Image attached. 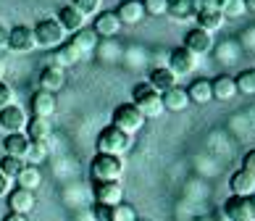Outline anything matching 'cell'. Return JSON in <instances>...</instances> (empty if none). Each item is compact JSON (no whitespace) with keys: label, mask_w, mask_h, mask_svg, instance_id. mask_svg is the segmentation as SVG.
I'll list each match as a JSON object with an SVG mask.
<instances>
[{"label":"cell","mask_w":255,"mask_h":221,"mask_svg":"<svg viewBox=\"0 0 255 221\" xmlns=\"http://www.w3.org/2000/svg\"><path fill=\"white\" fill-rule=\"evenodd\" d=\"M248 8H245V0H224V5H221V13L224 18H240Z\"/></svg>","instance_id":"34"},{"label":"cell","mask_w":255,"mask_h":221,"mask_svg":"<svg viewBox=\"0 0 255 221\" xmlns=\"http://www.w3.org/2000/svg\"><path fill=\"white\" fill-rule=\"evenodd\" d=\"M90 174L95 182H119L124 174V161L119 156H103L98 153L90 163Z\"/></svg>","instance_id":"4"},{"label":"cell","mask_w":255,"mask_h":221,"mask_svg":"<svg viewBox=\"0 0 255 221\" xmlns=\"http://www.w3.org/2000/svg\"><path fill=\"white\" fill-rule=\"evenodd\" d=\"M61 87H66V71L58 69V66H45L40 71V90L55 95Z\"/></svg>","instance_id":"13"},{"label":"cell","mask_w":255,"mask_h":221,"mask_svg":"<svg viewBox=\"0 0 255 221\" xmlns=\"http://www.w3.org/2000/svg\"><path fill=\"white\" fill-rule=\"evenodd\" d=\"M229 190L232 195H240V198H253L255 195V177L250 174V171H234L232 179H229Z\"/></svg>","instance_id":"14"},{"label":"cell","mask_w":255,"mask_h":221,"mask_svg":"<svg viewBox=\"0 0 255 221\" xmlns=\"http://www.w3.org/2000/svg\"><path fill=\"white\" fill-rule=\"evenodd\" d=\"M5 37H8V32L3 29V26H0V47H3V45H5Z\"/></svg>","instance_id":"44"},{"label":"cell","mask_w":255,"mask_h":221,"mask_svg":"<svg viewBox=\"0 0 255 221\" xmlns=\"http://www.w3.org/2000/svg\"><path fill=\"white\" fill-rule=\"evenodd\" d=\"M176 82H179V76L168 69V66H155V69L150 71V76H147V84L153 90H158V92H166V90L176 87Z\"/></svg>","instance_id":"16"},{"label":"cell","mask_w":255,"mask_h":221,"mask_svg":"<svg viewBox=\"0 0 255 221\" xmlns=\"http://www.w3.org/2000/svg\"><path fill=\"white\" fill-rule=\"evenodd\" d=\"M29 105H32V113L37 119H50L53 113H55V95H50V92H45V90H37L34 95H32V100H29Z\"/></svg>","instance_id":"15"},{"label":"cell","mask_w":255,"mask_h":221,"mask_svg":"<svg viewBox=\"0 0 255 221\" xmlns=\"http://www.w3.org/2000/svg\"><path fill=\"white\" fill-rule=\"evenodd\" d=\"M29 145H32V142L26 140V134H24V132L5 134V140H3L5 156H13V158H26V153H29Z\"/></svg>","instance_id":"20"},{"label":"cell","mask_w":255,"mask_h":221,"mask_svg":"<svg viewBox=\"0 0 255 221\" xmlns=\"http://www.w3.org/2000/svg\"><path fill=\"white\" fill-rule=\"evenodd\" d=\"M92 195H95V203L108 206V208L124 203V187H121V182H95Z\"/></svg>","instance_id":"7"},{"label":"cell","mask_w":255,"mask_h":221,"mask_svg":"<svg viewBox=\"0 0 255 221\" xmlns=\"http://www.w3.org/2000/svg\"><path fill=\"white\" fill-rule=\"evenodd\" d=\"M8 192H11V179L0 174V198H3V195H8Z\"/></svg>","instance_id":"42"},{"label":"cell","mask_w":255,"mask_h":221,"mask_svg":"<svg viewBox=\"0 0 255 221\" xmlns=\"http://www.w3.org/2000/svg\"><path fill=\"white\" fill-rule=\"evenodd\" d=\"M166 5H168V0H142L145 13H150V16H163Z\"/></svg>","instance_id":"37"},{"label":"cell","mask_w":255,"mask_h":221,"mask_svg":"<svg viewBox=\"0 0 255 221\" xmlns=\"http://www.w3.org/2000/svg\"><path fill=\"white\" fill-rule=\"evenodd\" d=\"M3 74H5V66H3V61H0V82H3Z\"/></svg>","instance_id":"47"},{"label":"cell","mask_w":255,"mask_h":221,"mask_svg":"<svg viewBox=\"0 0 255 221\" xmlns=\"http://www.w3.org/2000/svg\"><path fill=\"white\" fill-rule=\"evenodd\" d=\"M211 90H213V98L216 100H232L234 95H237V84H234V76H216L211 82Z\"/></svg>","instance_id":"22"},{"label":"cell","mask_w":255,"mask_h":221,"mask_svg":"<svg viewBox=\"0 0 255 221\" xmlns=\"http://www.w3.org/2000/svg\"><path fill=\"white\" fill-rule=\"evenodd\" d=\"M184 47H187L190 53H195V55H205V53H211V50H213V34L203 32L200 26H195V29L187 32V37H184Z\"/></svg>","instance_id":"10"},{"label":"cell","mask_w":255,"mask_h":221,"mask_svg":"<svg viewBox=\"0 0 255 221\" xmlns=\"http://www.w3.org/2000/svg\"><path fill=\"white\" fill-rule=\"evenodd\" d=\"M234 84H237V92L242 95H255V69H248L234 76Z\"/></svg>","instance_id":"31"},{"label":"cell","mask_w":255,"mask_h":221,"mask_svg":"<svg viewBox=\"0 0 255 221\" xmlns=\"http://www.w3.org/2000/svg\"><path fill=\"white\" fill-rule=\"evenodd\" d=\"M245 8H248V11H253V13H255V0H245Z\"/></svg>","instance_id":"45"},{"label":"cell","mask_w":255,"mask_h":221,"mask_svg":"<svg viewBox=\"0 0 255 221\" xmlns=\"http://www.w3.org/2000/svg\"><path fill=\"white\" fill-rule=\"evenodd\" d=\"M197 24H200V29L213 34L216 29H221L224 26V13L221 11H205V13H197Z\"/></svg>","instance_id":"27"},{"label":"cell","mask_w":255,"mask_h":221,"mask_svg":"<svg viewBox=\"0 0 255 221\" xmlns=\"http://www.w3.org/2000/svg\"><path fill=\"white\" fill-rule=\"evenodd\" d=\"M224 214H226V219H229V221H253V206H250V198H240V195L226 198Z\"/></svg>","instance_id":"9"},{"label":"cell","mask_w":255,"mask_h":221,"mask_svg":"<svg viewBox=\"0 0 255 221\" xmlns=\"http://www.w3.org/2000/svg\"><path fill=\"white\" fill-rule=\"evenodd\" d=\"M5 47H8V50H13V53H29V50H34L37 42H34L32 26L16 24L13 29L8 32V37H5Z\"/></svg>","instance_id":"6"},{"label":"cell","mask_w":255,"mask_h":221,"mask_svg":"<svg viewBox=\"0 0 255 221\" xmlns=\"http://www.w3.org/2000/svg\"><path fill=\"white\" fill-rule=\"evenodd\" d=\"M224 0H192V13H205V11H221Z\"/></svg>","instance_id":"36"},{"label":"cell","mask_w":255,"mask_h":221,"mask_svg":"<svg viewBox=\"0 0 255 221\" xmlns=\"http://www.w3.org/2000/svg\"><path fill=\"white\" fill-rule=\"evenodd\" d=\"M137 221H139V219H137Z\"/></svg>","instance_id":"48"},{"label":"cell","mask_w":255,"mask_h":221,"mask_svg":"<svg viewBox=\"0 0 255 221\" xmlns=\"http://www.w3.org/2000/svg\"><path fill=\"white\" fill-rule=\"evenodd\" d=\"M5 198H8V208H11V214L26 216V214H29V211L34 208V192H29V190L16 187V190L8 192Z\"/></svg>","instance_id":"12"},{"label":"cell","mask_w":255,"mask_h":221,"mask_svg":"<svg viewBox=\"0 0 255 221\" xmlns=\"http://www.w3.org/2000/svg\"><path fill=\"white\" fill-rule=\"evenodd\" d=\"M16 103V92L11 84H5V82H0V108H8V105H13Z\"/></svg>","instance_id":"38"},{"label":"cell","mask_w":255,"mask_h":221,"mask_svg":"<svg viewBox=\"0 0 255 221\" xmlns=\"http://www.w3.org/2000/svg\"><path fill=\"white\" fill-rule=\"evenodd\" d=\"M92 214H95V221H111V208H108V206H100V203H95V208H92Z\"/></svg>","instance_id":"39"},{"label":"cell","mask_w":255,"mask_h":221,"mask_svg":"<svg viewBox=\"0 0 255 221\" xmlns=\"http://www.w3.org/2000/svg\"><path fill=\"white\" fill-rule=\"evenodd\" d=\"M166 13H171L174 18H190L192 16V0H168Z\"/></svg>","instance_id":"32"},{"label":"cell","mask_w":255,"mask_h":221,"mask_svg":"<svg viewBox=\"0 0 255 221\" xmlns=\"http://www.w3.org/2000/svg\"><path fill=\"white\" fill-rule=\"evenodd\" d=\"M0 127H3L8 134H16L26 127V113L18 105H8V108H0Z\"/></svg>","instance_id":"11"},{"label":"cell","mask_w":255,"mask_h":221,"mask_svg":"<svg viewBox=\"0 0 255 221\" xmlns=\"http://www.w3.org/2000/svg\"><path fill=\"white\" fill-rule=\"evenodd\" d=\"M95 34L98 37H113V34H119V29H121V21L116 18V13L113 11H100L98 16H95Z\"/></svg>","instance_id":"21"},{"label":"cell","mask_w":255,"mask_h":221,"mask_svg":"<svg viewBox=\"0 0 255 221\" xmlns=\"http://www.w3.org/2000/svg\"><path fill=\"white\" fill-rule=\"evenodd\" d=\"M168 69H171L176 76H184V74H192L197 69V55L190 53L187 47H176V50H171V55H168Z\"/></svg>","instance_id":"8"},{"label":"cell","mask_w":255,"mask_h":221,"mask_svg":"<svg viewBox=\"0 0 255 221\" xmlns=\"http://www.w3.org/2000/svg\"><path fill=\"white\" fill-rule=\"evenodd\" d=\"M142 124H145V116L139 113L131 103H121L116 111H113V127L116 129H121L124 134H134V132H139L142 129Z\"/></svg>","instance_id":"5"},{"label":"cell","mask_w":255,"mask_h":221,"mask_svg":"<svg viewBox=\"0 0 255 221\" xmlns=\"http://www.w3.org/2000/svg\"><path fill=\"white\" fill-rule=\"evenodd\" d=\"M160 100H163V111H184L187 105H190V95H187L184 87H171V90H166V92H160Z\"/></svg>","instance_id":"18"},{"label":"cell","mask_w":255,"mask_h":221,"mask_svg":"<svg viewBox=\"0 0 255 221\" xmlns=\"http://www.w3.org/2000/svg\"><path fill=\"white\" fill-rule=\"evenodd\" d=\"M82 16H98L100 13V0H74L71 3Z\"/></svg>","instance_id":"35"},{"label":"cell","mask_w":255,"mask_h":221,"mask_svg":"<svg viewBox=\"0 0 255 221\" xmlns=\"http://www.w3.org/2000/svg\"><path fill=\"white\" fill-rule=\"evenodd\" d=\"M195 221H229V219H226L224 211H213V214H203V216H197Z\"/></svg>","instance_id":"41"},{"label":"cell","mask_w":255,"mask_h":221,"mask_svg":"<svg viewBox=\"0 0 255 221\" xmlns=\"http://www.w3.org/2000/svg\"><path fill=\"white\" fill-rule=\"evenodd\" d=\"M250 206H253V221H255V195L250 198Z\"/></svg>","instance_id":"46"},{"label":"cell","mask_w":255,"mask_h":221,"mask_svg":"<svg viewBox=\"0 0 255 221\" xmlns=\"http://www.w3.org/2000/svg\"><path fill=\"white\" fill-rule=\"evenodd\" d=\"M111 221H137V211L129 203H119L111 208Z\"/></svg>","instance_id":"33"},{"label":"cell","mask_w":255,"mask_h":221,"mask_svg":"<svg viewBox=\"0 0 255 221\" xmlns=\"http://www.w3.org/2000/svg\"><path fill=\"white\" fill-rule=\"evenodd\" d=\"M16 185L21 187V190H29V192H34L37 187L42 185V174H40V169L37 166H26L21 174L16 177Z\"/></svg>","instance_id":"25"},{"label":"cell","mask_w":255,"mask_h":221,"mask_svg":"<svg viewBox=\"0 0 255 221\" xmlns=\"http://www.w3.org/2000/svg\"><path fill=\"white\" fill-rule=\"evenodd\" d=\"M55 58H58V69H63V66H77V61H82V53L69 42V45H61L55 50Z\"/></svg>","instance_id":"29"},{"label":"cell","mask_w":255,"mask_h":221,"mask_svg":"<svg viewBox=\"0 0 255 221\" xmlns=\"http://www.w3.org/2000/svg\"><path fill=\"white\" fill-rule=\"evenodd\" d=\"M45 158H48V142H32L24 161H26V166H37V169H40V163Z\"/></svg>","instance_id":"30"},{"label":"cell","mask_w":255,"mask_h":221,"mask_svg":"<svg viewBox=\"0 0 255 221\" xmlns=\"http://www.w3.org/2000/svg\"><path fill=\"white\" fill-rule=\"evenodd\" d=\"M187 95H190L192 103H211L213 100V90H211V82L208 79H197L192 87H187Z\"/></svg>","instance_id":"26"},{"label":"cell","mask_w":255,"mask_h":221,"mask_svg":"<svg viewBox=\"0 0 255 221\" xmlns=\"http://www.w3.org/2000/svg\"><path fill=\"white\" fill-rule=\"evenodd\" d=\"M32 32H34V42L45 47V50H58L66 40V32L58 24V18H42V21L34 24Z\"/></svg>","instance_id":"3"},{"label":"cell","mask_w":255,"mask_h":221,"mask_svg":"<svg viewBox=\"0 0 255 221\" xmlns=\"http://www.w3.org/2000/svg\"><path fill=\"white\" fill-rule=\"evenodd\" d=\"M242 169H245V171H250V174L255 177V150L245 153V158H242Z\"/></svg>","instance_id":"40"},{"label":"cell","mask_w":255,"mask_h":221,"mask_svg":"<svg viewBox=\"0 0 255 221\" xmlns=\"http://www.w3.org/2000/svg\"><path fill=\"white\" fill-rule=\"evenodd\" d=\"M131 105L142 113L145 119H155L163 111V100H160V92L153 90L150 84H137L131 90Z\"/></svg>","instance_id":"2"},{"label":"cell","mask_w":255,"mask_h":221,"mask_svg":"<svg viewBox=\"0 0 255 221\" xmlns=\"http://www.w3.org/2000/svg\"><path fill=\"white\" fill-rule=\"evenodd\" d=\"M24 169H26L24 158H13V156H3V158H0V174L8 177V179H16Z\"/></svg>","instance_id":"28"},{"label":"cell","mask_w":255,"mask_h":221,"mask_svg":"<svg viewBox=\"0 0 255 221\" xmlns=\"http://www.w3.org/2000/svg\"><path fill=\"white\" fill-rule=\"evenodd\" d=\"M95 148L98 153H103V156H124V153H129L131 148V137L129 134H124L121 129H116L111 124V127H106L100 134H98V140H95Z\"/></svg>","instance_id":"1"},{"label":"cell","mask_w":255,"mask_h":221,"mask_svg":"<svg viewBox=\"0 0 255 221\" xmlns=\"http://www.w3.org/2000/svg\"><path fill=\"white\" fill-rule=\"evenodd\" d=\"M3 221H29V219H26V216H21V214H8Z\"/></svg>","instance_id":"43"},{"label":"cell","mask_w":255,"mask_h":221,"mask_svg":"<svg viewBox=\"0 0 255 221\" xmlns=\"http://www.w3.org/2000/svg\"><path fill=\"white\" fill-rule=\"evenodd\" d=\"M58 24L63 26V32H79L84 29V24H87V16H82L74 5H63L58 11Z\"/></svg>","instance_id":"19"},{"label":"cell","mask_w":255,"mask_h":221,"mask_svg":"<svg viewBox=\"0 0 255 221\" xmlns=\"http://www.w3.org/2000/svg\"><path fill=\"white\" fill-rule=\"evenodd\" d=\"M113 13H116L121 24H139L145 18V8H142V0H124L119 5V11Z\"/></svg>","instance_id":"17"},{"label":"cell","mask_w":255,"mask_h":221,"mask_svg":"<svg viewBox=\"0 0 255 221\" xmlns=\"http://www.w3.org/2000/svg\"><path fill=\"white\" fill-rule=\"evenodd\" d=\"M71 45L77 47V50L84 55V53H92L98 47V34H95V29H79V32H74L71 34Z\"/></svg>","instance_id":"24"},{"label":"cell","mask_w":255,"mask_h":221,"mask_svg":"<svg viewBox=\"0 0 255 221\" xmlns=\"http://www.w3.org/2000/svg\"><path fill=\"white\" fill-rule=\"evenodd\" d=\"M26 140L29 142H48L50 137V121L48 119H37L32 116V121H26Z\"/></svg>","instance_id":"23"}]
</instances>
